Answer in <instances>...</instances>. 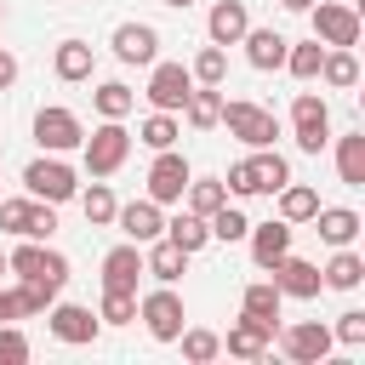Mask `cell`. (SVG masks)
Returning a JSON list of instances; mask_svg holds the SVG:
<instances>
[{
  "label": "cell",
  "mask_w": 365,
  "mask_h": 365,
  "mask_svg": "<svg viewBox=\"0 0 365 365\" xmlns=\"http://www.w3.org/2000/svg\"><path fill=\"white\" fill-rule=\"evenodd\" d=\"M279 6H285V11H308L314 0H279Z\"/></svg>",
  "instance_id": "obj_47"
},
{
  "label": "cell",
  "mask_w": 365,
  "mask_h": 365,
  "mask_svg": "<svg viewBox=\"0 0 365 365\" xmlns=\"http://www.w3.org/2000/svg\"><path fill=\"white\" fill-rule=\"evenodd\" d=\"M182 114H188V125H194V131H211V125H217V114H222V97H217V86H205V91H188Z\"/></svg>",
  "instance_id": "obj_30"
},
{
  "label": "cell",
  "mask_w": 365,
  "mask_h": 365,
  "mask_svg": "<svg viewBox=\"0 0 365 365\" xmlns=\"http://www.w3.org/2000/svg\"><path fill=\"white\" fill-rule=\"evenodd\" d=\"M165 6H188V0H165Z\"/></svg>",
  "instance_id": "obj_48"
},
{
  "label": "cell",
  "mask_w": 365,
  "mask_h": 365,
  "mask_svg": "<svg viewBox=\"0 0 365 365\" xmlns=\"http://www.w3.org/2000/svg\"><path fill=\"white\" fill-rule=\"evenodd\" d=\"M182 268H188V251L182 245H171V240H160L148 257H143V274H154L160 285H171V279H182Z\"/></svg>",
  "instance_id": "obj_25"
},
{
  "label": "cell",
  "mask_w": 365,
  "mask_h": 365,
  "mask_svg": "<svg viewBox=\"0 0 365 365\" xmlns=\"http://www.w3.org/2000/svg\"><path fill=\"white\" fill-rule=\"evenodd\" d=\"M6 268H17L23 279H51V285H63V279H68V262H63L57 251H40L34 240H29V245H17V251L6 257Z\"/></svg>",
  "instance_id": "obj_13"
},
{
  "label": "cell",
  "mask_w": 365,
  "mask_h": 365,
  "mask_svg": "<svg viewBox=\"0 0 365 365\" xmlns=\"http://www.w3.org/2000/svg\"><path fill=\"white\" fill-rule=\"evenodd\" d=\"M268 342H274V325H262V319H251V314H245V319L228 331V342H222V348H228V354H240V359H257Z\"/></svg>",
  "instance_id": "obj_23"
},
{
  "label": "cell",
  "mask_w": 365,
  "mask_h": 365,
  "mask_svg": "<svg viewBox=\"0 0 365 365\" xmlns=\"http://www.w3.org/2000/svg\"><path fill=\"white\" fill-rule=\"evenodd\" d=\"M177 336H182V354H188L194 365H205V359L222 354V336H217V331H177Z\"/></svg>",
  "instance_id": "obj_40"
},
{
  "label": "cell",
  "mask_w": 365,
  "mask_h": 365,
  "mask_svg": "<svg viewBox=\"0 0 365 365\" xmlns=\"http://www.w3.org/2000/svg\"><path fill=\"white\" fill-rule=\"evenodd\" d=\"M165 240H171V245H182V251L194 257V251H200V245L211 240V228H205V217L182 211V217H171V222H165Z\"/></svg>",
  "instance_id": "obj_29"
},
{
  "label": "cell",
  "mask_w": 365,
  "mask_h": 365,
  "mask_svg": "<svg viewBox=\"0 0 365 365\" xmlns=\"http://www.w3.org/2000/svg\"><path fill=\"white\" fill-rule=\"evenodd\" d=\"M182 194H188V205H194V217H211V211H217V205L228 200V188H222V182H211V177H200V182L188 177V188H182Z\"/></svg>",
  "instance_id": "obj_36"
},
{
  "label": "cell",
  "mask_w": 365,
  "mask_h": 365,
  "mask_svg": "<svg viewBox=\"0 0 365 365\" xmlns=\"http://www.w3.org/2000/svg\"><path fill=\"white\" fill-rule=\"evenodd\" d=\"M51 336L57 342H97V314L91 308H80V302H63V308H51Z\"/></svg>",
  "instance_id": "obj_16"
},
{
  "label": "cell",
  "mask_w": 365,
  "mask_h": 365,
  "mask_svg": "<svg viewBox=\"0 0 365 365\" xmlns=\"http://www.w3.org/2000/svg\"><path fill=\"white\" fill-rule=\"evenodd\" d=\"M11 319H23V297L17 291H0V325H11Z\"/></svg>",
  "instance_id": "obj_45"
},
{
  "label": "cell",
  "mask_w": 365,
  "mask_h": 365,
  "mask_svg": "<svg viewBox=\"0 0 365 365\" xmlns=\"http://www.w3.org/2000/svg\"><path fill=\"white\" fill-rule=\"evenodd\" d=\"M57 291H63V285H51V279H23V291H17V297H23V314H46Z\"/></svg>",
  "instance_id": "obj_41"
},
{
  "label": "cell",
  "mask_w": 365,
  "mask_h": 365,
  "mask_svg": "<svg viewBox=\"0 0 365 365\" xmlns=\"http://www.w3.org/2000/svg\"><path fill=\"white\" fill-rule=\"evenodd\" d=\"M285 354H291V359H302V365H319V359L331 354V331H325L319 319H302V325H291V331H285Z\"/></svg>",
  "instance_id": "obj_17"
},
{
  "label": "cell",
  "mask_w": 365,
  "mask_h": 365,
  "mask_svg": "<svg viewBox=\"0 0 365 365\" xmlns=\"http://www.w3.org/2000/svg\"><path fill=\"white\" fill-rule=\"evenodd\" d=\"M319 57H325L319 40H308V46H285V68H291L297 80H314V74H319Z\"/></svg>",
  "instance_id": "obj_37"
},
{
  "label": "cell",
  "mask_w": 365,
  "mask_h": 365,
  "mask_svg": "<svg viewBox=\"0 0 365 365\" xmlns=\"http://www.w3.org/2000/svg\"><path fill=\"white\" fill-rule=\"evenodd\" d=\"M80 211H86V222H97V228H103V222H114V211H120V205H114L108 182H91V194L80 200Z\"/></svg>",
  "instance_id": "obj_39"
},
{
  "label": "cell",
  "mask_w": 365,
  "mask_h": 365,
  "mask_svg": "<svg viewBox=\"0 0 365 365\" xmlns=\"http://www.w3.org/2000/svg\"><path fill=\"white\" fill-rule=\"evenodd\" d=\"M205 29H211V46H234V40L251 29V17H245V0H217Z\"/></svg>",
  "instance_id": "obj_22"
},
{
  "label": "cell",
  "mask_w": 365,
  "mask_h": 365,
  "mask_svg": "<svg viewBox=\"0 0 365 365\" xmlns=\"http://www.w3.org/2000/svg\"><path fill=\"white\" fill-rule=\"evenodd\" d=\"M0 228H6V234H23V240H51L57 217H51V205H40V200H0Z\"/></svg>",
  "instance_id": "obj_5"
},
{
  "label": "cell",
  "mask_w": 365,
  "mask_h": 365,
  "mask_svg": "<svg viewBox=\"0 0 365 365\" xmlns=\"http://www.w3.org/2000/svg\"><path fill=\"white\" fill-rule=\"evenodd\" d=\"M125 154H131V131H125L120 120H103V125L86 137V171H91V177H114V171L125 165Z\"/></svg>",
  "instance_id": "obj_2"
},
{
  "label": "cell",
  "mask_w": 365,
  "mask_h": 365,
  "mask_svg": "<svg viewBox=\"0 0 365 365\" xmlns=\"http://www.w3.org/2000/svg\"><path fill=\"white\" fill-rule=\"evenodd\" d=\"M245 40V57H251V68H285V34L279 29H245L240 34Z\"/></svg>",
  "instance_id": "obj_20"
},
{
  "label": "cell",
  "mask_w": 365,
  "mask_h": 365,
  "mask_svg": "<svg viewBox=\"0 0 365 365\" xmlns=\"http://www.w3.org/2000/svg\"><path fill=\"white\" fill-rule=\"evenodd\" d=\"M314 11V40L325 46H359V11L354 6H308Z\"/></svg>",
  "instance_id": "obj_11"
},
{
  "label": "cell",
  "mask_w": 365,
  "mask_h": 365,
  "mask_svg": "<svg viewBox=\"0 0 365 365\" xmlns=\"http://www.w3.org/2000/svg\"><path fill=\"white\" fill-rule=\"evenodd\" d=\"M91 63H97V57H91V46H86V40H63V46H57V57H51L57 80H68V86H74V80H91Z\"/></svg>",
  "instance_id": "obj_24"
},
{
  "label": "cell",
  "mask_w": 365,
  "mask_h": 365,
  "mask_svg": "<svg viewBox=\"0 0 365 365\" xmlns=\"http://www.w3.org/2000/svg\"><path fill=\"white\" fill-rule=\"evenodd\" d=\"M291 182V165L279 160V154H251V160H240V165H228V188L234 194H274V188H285Z\"/></svg>",
  "instance_id": "obj_1"
},
{
  "label": "cell",
  "mask_w": 365,
  "mask_h": 365,
  "mask_svg": "<svg viewBox=\"0 0 365 365\" xmlns=\"http://www.w3.org/2000/svg\"><path fill=\"white\" fill-rule=\"evenodd\" d=\"M103 319L108 325H131L137 319V297L131 291H103Z\"/></svg>",
  "instance_id": "obj_42"
},
{
  "label": "cell",
  "mask_w": 365,
  "mask_h": 365,
  "mask_svg": "<svg viewBox=\"0 0 365 365\" xmlns=\"http://www.w3.org/2000/svg\"><path fill=\"white\" fill-rule=\"evenodd\" d=\"M0 274H6V251H0Z\"/></svg>",
  "instance_id": "obj_49"
},
{
  "label": "cell",
  "mask_w": 365,
  "mask_h": 365,
  "mask_svg": "<svg viewBox=\"0 0 365 365\" xmlns=\"http://www.w3.org/2000/svg\"><path fill=\"white\" fill-rule=\"evenodd\" d=\"M217 125H228L240 143H251V148H268L274 137H279V125H274V114L268 108H257V103H222V114H217Z\"/></svg>",
  "instance_id": "obj_3"
},
{
  "label": "cell",
  "mask_w": 365,
  "mask_h": 365,
  "mask_svg": "<svg viewBox=\"0 0 365 365\" xmlns=\"http://www.w3.org/2000/svg\"><path fill=\"white\" fill-rule=\"evenodd\" d=\"M23 359H29V336L0 325V365H23Z\"/></svg>",
  "instance_id": "obj_43"
},
{
  "label": "cell",
  "mask_w": 365,
  "mask_h": 365,
  "mask_svg": "<svg viewBox=\"0 0 365 365\" xmlns=\"http://www.w3.org/2000/svg\"><path fill=\"white\" fill-rule=\"evenodd\" d=\"M188 160L177 154V148H160V160L148 165V200L154 205H171V200H182V188H188Z\"/></svg>",
  "instance_id": "obj_8"
},
{
  "label": "cell",
  "mask_w": 365,
  "mask_h": 365,
  "mask_svg": "<svg viewBox=\"0 0 365 365\" xmlns=\"http://www.w3.org/2000/svg\"><path fill=\"white\" fill-rule=\"evenodd\" d=\"M336 336H342L348 348H359V342H365V314H359V308H348V314L336 319Z\"/></svg>",
  "instance_id": "obj_44"
},
{
  "label": "cell",
  "mask_w": 365,
  "mask_h": 365,
  "mask_svg": "<svg viewBox=\"0 0 365 365\" xmlns=\"http://www.w3.org/2000/svg\"><path fill=\"white\" fill-rule=\"evenodd\" d=\"M143 319H148V336H154V342H177V331H182V297H177L171 285L148 291V297H143Z\"/></svg>",
  "instance_id": "obj_9"
},
{
  "label": "cell",
  "mask_w": 365,
  "mask_h": 365,
  "mask_svg": "<svg viewBox=\"0 0 365 365\" xmlns=\"http://www.w3.org/2000/svg\"><path fill=\"white\" fill-rule=\"evenodd\" d=\"M188 91H194V74L182 68V63H154V74H148V103L154 108H182L188 103Z\"/></svg>",
  "instance_id": "obj_10"
},
{
  "label": "cell",
  "mask_w": 365,
  "mask_h": 365,
  "mask_svg": "<svg viewBox=\"0 0 365 365\" xmlns=\"http://www.w3.org/2000/svg\"><path fill=\"white\" fill-rule=\"evenodd\" d=\"M23 182H29V194L34 200H46V205H63V200H74V171L63 165V160H29V171H23Z\"/></svg>",
  "instance_id": "obj_4"
},
{
  "label": "cell",
  "mask_w": 365,
  "mask_h": 365,
  "mask_svg": "<svg viewBox=\"0 0 365 365\" xmlns=\"http://www.w3.org/2000/svg\"><path fill=\"white\" fill-rule=\"evenodd\" d=\"M308 222L325 245H354V234H359V211H348V205H319Z\"/></svg>",
  "instance_id": "obj_19"
},
{
  "label": "cell",
  "mask_w": 365,
  "mask_h": 365,
  "mask_svg": "<svg viewBox=\"0 0 365 365\" xmlns=\"http://www.w3.org/2000/svg\"><path fill=\"white\" fill-rule=\"evenodd\" d=\"M131 103H137V97H131V86H120V80L97 86V114H103V120H125V114H131Z\"/></svg>",
  "instance_id": "obj_35"
},
{
  "label": "cell",
  "mask_w": 365,
  "mask_h": 365,
  "mask_svg": "<svg viewBox=\"0 0 365 365\" xmlns=\"http://www.w3.org/2000/svg\"><path fill=\"white\" fill-rule=\"evenodd\" d=\"M137 274H143V251H137L131 240L103 257V291H131V297H137Z\"/></svg>",
  "instance_id": "obj_14"
},
{
  "label": "cell",
  "mask_w": 365,
  "mask_h": 365,
  "mask_svg": "<svg viewBox=\"0 0 365 365\" xmlns=\"http://www.w3.org/2000/svg\"><path fill=\"white\" fill-rule=\"evenodd\" d=\"M319 279H325V285H336V291H354V285L365 279V262H359V257H354V251L342 245V251H336V257L325 262V274H319Z\"/></svg>",
  "instance_id": "obj_31"
},
{
  "label": "cell",
  "mask_w": 365,
  "mask_h": 365,
  "mask_svg": "<svg viewBox=\"0 0 365 365\" xmlns=\"http://www.w3.org/2000/svg\"><path fill=\"white\" fill-rule=\"evenodd\" d=\"M154 51H160V34L148 23H120L114 29V57L120 63H154Z\"/></svg>",
  "instance_id": "obj_18"
},
{
  "label": "cell",
  "mask_w": 365,
  "mask_h": 365,
  "mask_svg": "<svg viewBox=\"0 0 365 365\" xmlns=\"http://www.w3.org/2000/svg\"><path fill=\"white\" fill-rule=\"evenodd\" d=\"M251 234V257H257V268H274L285 251H291V222L279 217V222H262V228H245Z\"/></svg>",
  "instance_id": "obj_21"
},
{
  "label": "cell",
  "mask_w": 365,
  "mask_h": 365,
  "mask_svg": "<svg viewBox=\"0 0 365 365\" xmlns=\"http://www.w3.org/2000/svg\"><path fill=\"white\" fill-rule=\"evenodd\" d=\"M200 86H222V74H228V51L222 46H205L200 57H194V68H188Z\"/></svg>",
  "instance_id": "obj_38"
},
{
  "label": "cell",
  "mask_w": 365,
  "mask_h": 365,
  "mask_svg": "<svg viewBox=\"0 0 365 365\" xmlns=\"http://www.w3.org/2000/svg\"><path fill=\"white\" fill-rule=\"evenodd\" d=\"M137 137H143V143L160 154V148H177V137H182V131H177V120H171L165 108H154V114L143 120V131H137Z\"/></svg>",
  "instance_id": "obj_33"
},
{
  "label": "cell",
  "mask_w": 365,
  "mask_h": 365,
  "mask_svg": "<svg viewBox=\"0 0 365 365\" xmlns=\"http://www.w3.org/2000/svg\"><path fill=\"white\" fill-rule=\"evenodd\" d=\"M34 143H40L46 154H68V148L86 143V131H80V120H74L68 108H40V114H34Z\"/></svg>",
  "instance_id": "obj_7"
},
{
  "label": "cell",
  "mask_w": 365,
  "mask_h": 365,
  "mask_svg": "<svg viewBox=\"0 0 365 365\" xmlns=\"http://www.w3.org/2000/svg\"><path fill=\"white\" fill-rule=\"evenodd\" d=\"M319 74H325V86L348 91V86L359 80V63H354V51H348V46H331V51L319 57Z\"/></svg>",
  "instance_id": "obj_28"
},
{
  "label": "cell",
  "mask_w": 365,
  "mask_h": 365,
  "mask_svg": "<svg viewBox=\"0 0 365 365\" xmlns=\"http://www.w3.org/2000/svg\"><path fill=\"white\" fill-rule=\"evenodd\" d=\"M291 120H297V148H302V154H319V148H325V131H331L325 97H314V91H297V103H291Z\"/></svg>",
  "instance_id": "obj_6"
},
{
  "label": "cell",
  "mask_w": 365,
  "mask_h": 365,
  "mask_svg": "<svg viewBox=\"0 0 365 365\" xmlns=\"http://www.w3.org/2000/svg\"><path fill=\"white\" fill-rule=\"evenodd\" d=\"M205 228H211V240H228V245H234V240H245V228H251V222H245V211H234V205L222 200V205L205 217Z\"/></svg>",
  "instance_id": "obj_34"
},
{
  "label": "cell",
  "mask_w": 365,
  "mask_h": 365,
  "mask_svg": "<svg viewBox=\"0 0 365 365\" xmlns=\"http://www.w3.org/2000/svg\"><path fill=\"white\" fill-rule=\"evenodd\" d=\"M274 285H279V297H319V285H325V279H319V268H314V262H302V257H291V251H285V257L274 262Z\"/></svg>",
  "instance_id": "obj_15"
},
{
  "label": "cell",
  "mask_w": 365,
  "mask_h": 365,
  "mask_svg": "<svg viewBox=\"0 0 365 365\" xmlns=\"http://www.w3.org/2000/svg\"><path fill=\"white\" fill-rule=\"evenodd\" d=\"M245 314H251V319H262V325H274V319H279V285H274V279L245 285Z\"/></svg>",
  "instance_id": "obj_32"
},
{
  "label": "cell",
  "mask_w": 365,
  "mask_h": 365,
  "mask_svg": "<svg viewBox=\"0 0 365 365\" xmlns=\"http://www.w3.org/2000/svg\"><path fill=\"white\" fill-rule=\"evenodd\" d=\"M114 222H120V234H125L131 245H148V240H160V234H165V217H160V205H154V200H131V205H120V211H114Z\"/></svg>",
  "instance_id": "obj_12"
},
{
  "label": "cell",
  "mask_w": 365,
  "mask_h": 365,
  "mask_svg": "<svg viewBox=\"0 0 365 365\" xmlns=\"http://www.w3.org/2000/svg\"><path fill=\"white\" fill-rule=\"evenodd\" d=\"M11 80H17V63H11V57H6V51H0V91H6V86H11Z\"/></svg>",
  "instance_id": "obj_46"
},
{
  "label": "cell",
  "mask_w": 365,
  "mask_h": 365,
  "mask_svg": "<svg viewBox=\"0 0 365 365\" xmlns=\"http://www.w3.org/2000/svg\"><path fill=\"white\" fill-rule=\"evenodd\" d=\"M279 194V217L285 222H308L314 211H319V194L308 188V182H285V188H274Z\"/></svg>",
  "instance_id": "obj_27"
},
{
  "label": "cell",
  "mask_w": 365,
  "mask_h": 365,
  "mask_svg": "<svg viewBox=\"0 0 365 365\" xmlns=\"http://www.w3.org/2000/svg\"><path fill=\"white\" fill-rule=\"evenodd\" d=\"M336 171H342L348 188H365V131H354V137L336 143Z\"/></svg>",
  "instance_id": "obj_26"
}]
</instances>
